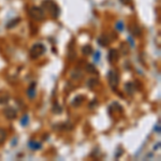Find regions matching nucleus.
<instances>
[{
  "label": "nucleus",
  "instance_id": "3",
  "mask_svg": "<svg viewBox=\"0 0 161 161\" xmlns=\"http://www.w3.org/2000/svg\"><path fill=\"white\" fill-rule=\"evenodd\" d=\"M33 87H34V85H32V86L30 87L29 91H28V95L30 96V98H31V99H32L33 97H34V91H33Z\"/></svg>",
  "mask_w": 161,
  "mask_h": 161
},
{
  "label": "nucleus",
  "instance_id": "4",
  "mask_svg": "<svg viewBox=\"0 0 161 161\" xmlns=\"http://www.w3.org/2000/svg\"><path fill=\"white\" fill-rule=\"evenodd\" d=\"M28 122V116H24V118L22 119V124H23V126H25Z\"/></svg>",
  "mask_w": 161,
  "mask_h": 161
},
{
  "label": "nucleus",
  "instance_id": "1",
  "mask_svg": "<svg viewBox=\"0 0 161 161\" xmlns=\"http://www.w3.org/2000/svg\"><path fill=\"white\" fill-rule=\"evenodd\" d=\"M4 111H6V112H9V114H8V113L4 114V115L9 118V119H10V118H12V119H13V118L16 117V111H15L14 109H12V107H6Z\"/></svg>",
  "mask_w": 161,
  "mask_h": 161
},
{
  "label": "nucleus",
  "instance_id": "2",
  "mask_svg": "<svg viewBox=\"0 0 161 161\" xmlns=\"http://www.w3.org/2000/svg\"><path fill=\"white\" fill-rule=\"evenodd\" d=\"M6 131H3V130H1L0 129V143H2L3 141H4V139H6Z\"/></svg>",
  "mask_w": 161,
  "mask_h": 161
}]
</instances>
